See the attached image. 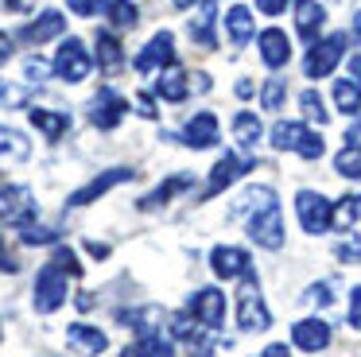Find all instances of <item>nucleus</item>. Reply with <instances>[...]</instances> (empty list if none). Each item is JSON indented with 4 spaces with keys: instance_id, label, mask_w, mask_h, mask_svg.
Returning <instances> with one entry per match:
<instances>
[{
    "instance_id": "nucleus-12",
    "label": "nucleus",
    "mask_w": 361,
    "mask_h": 357,
    "mask_svg": "<svg viewBox=\"0 0 361 357\" xmlns=\"http://www.w3.org/2000/svg\"><path fill=\"white\" fill-rule=\"evenodd\" d=\"M334 341V326L319 315H307V318H295L291 322V346L299 353H322V349Z\"/></svg>"
},
{
    "instance_id": "nucleus-33",
    "label": "nucleus",
    "mask_w": 361,
    "mask_h": 357,
    "mask_svg": "<svg viewBox=\"0 0 361 357\" xmlns=\"http://www.w3.org/2000/svg\"><path fill=\"white\" fill-rule=\"evenodd\" d=\"M105 16H109L113 31H128V28H136V20H140V8H136V0H109Z\"/></svg>"
},
{
    "instance_id": "nucleus-54",
    "label": "nucleus",
    "mask_w": 361,
    "mask_h": 357,
    "mask_svg": "<svg viewBox=\"0 0 361 357\" xmlns=\"http://www.w3.org/2000/svg\"><path fill=\"white\" fill-rule=\"evenodd\" d=\"M86 248H90V256H97V260L109 256V245H102V241H86Z\"/></svg>"
},
{
    "instance_id": "nucleus-23",
    "label": "nucleus",
    "mask_w": 361,
    "mask_h": 357,
    "mask_svg": "<svg viewBox=\"0 0 361 357\" xmlns=\"http://www.w3.org/2000/svg\"><path fill=\"white\" fill-rule=\"evenodd\" d=\"M322 28H326V8L319 0H299L295 4V35L311 47L314 39H322Z\"/></svg>"
},
{
    "instance_id": "nucleus-20",
    "label": "nucleus",
    "mask_w": 361,
    "mask_h": 357,
    "mask_svg": "<svg viewBox=\"0 0 361 357\" xmlns=\"http://www.w3.org/2000/svg\"><path fill=\"white\" fill-rule=\"evenodd\" d=\"M187 35L195 47H206V51L218 47V0H202L198 4V12L187 23Z\"/></svg>"
},
{
    "instance_id": "nucleus-4",
    "label": "nucleus",
    "mask_w": 361,
    "mask_h": 357,
    "mask_svg": "<svg viewBox=\"0 0 361 357\" xmlns=\"http://www.w3.org/2000/svg\"><path fill=\"white\" fill-rule=\"evenodd\" d=\"M257 167V159H252L249 152H226L218 155V163L210 167V175H206V186H202V198H218V194H226L229 186H237V178H245L249 171Z\"/></svg>"
},
{
    "instance_id": "nucleus-29",
    "label": "nucleus",
    "mask_w": 361,
    "mask_h": 357,
    "mask_svg": "<svg viewBox=\"0 0 361 357\" xmlns=\"http://www.w3.org/2000/svg\"><path fill=\"white\" fill-rule=\"evenodd\" d=\"M303 132H307V121H276L272 128H268V144H272L276 152H295Z\"/></svg>"
},
{
    "instance_id": "nucleus-1",
    "label": "nucleus",
    "mask_w": 361,
    "mask_h": 357,
    "mask_svg": "<svg viewBox=\"0 0 361 357\" xmlns=\"http://www.w3.org/2000/svg\"><path fill=\"white\" fill-rule=\"evenodd\" d=\"M237 330L241 334H264L272 326V310H268L264 295H260L257 272H249L245 279H237V299H233Z\"/></svg>"
},
{
    "instance_id": "nucleus-52",
    "label": "nucleus",
    "mask_w": 361,
    "mask_h": 357,
    "mask_svg": "<svg viewBox=\"0 0 361 357\" xmlns=\"http://www.w3.org/2000/svg\"><path fill=\"white\" fill-rule=\"evenodd\" d=\"M345 147H357L361 152V121H353L350 128H345Z\"/></svg>"
},
{
    "instance_id": "nucleus-44",
    "label": "nucleus",
    "mask_w": 361,
    "mask_h": 357,
    "mask_svg": "<svg viewBox=\"0 0 361 357\" xmlns=\"http://www.w3.org/2000/svg\"><path fill=\"white\" fill-rule=\"evenodd\" d=\"M66 8H71L74 16H102L105 8H109V0H66Z\"/></svg>"
},
{
    "instance_id": "nucleus-10",
    "label": "nucleus",
    "mask_w": 361,
    "mask_h": 357,
    "mask_svg": "<svg viewBox=\"0 0 361 357\" xmlns=\"http://www.w3.org/2000/svg\"><path fill=\"white\" fill-rule=\"evenodd\" d=\"M167 136H171V132H167ZM171 140L187 144L190 152H206V147H218V140H221V124H218V116H214L210 109H198V113L190 116V121L183 124V128L175 132Z\"/></svg>"
},
{
    "instance_id": "nucleus-16",
    "label": "nucleus",
    "mask_w": 361,
    "mask_h": 357,
    "mask_svg": "<svg viewBox=\"0 0 361 357\" xmlns=\"http://www.w3.org/2000/svg\"><path fill=\"white\" fill-rule=\"evenodd\" d=\"M63 31H66V16L59 12V8H43L35 20H27L24 28H20V43H27V47H39V43H51V39H63Z\"/></svg>"
},
{
    "instance_id": "nucleus-8",
    "label": "nucleus",
    "mask_w": 361,
    "mask_h": 357,
    "mask_svg": "<svg viewBox=\"0 0 361 357\" xmlns=\"http://www.w3.org/2000/svg\"><path fill=\"white\" fill-rule=\"evenodd\" d=\"M187 310L198 318V322L206 326V330H221V322H226L229 315V303H226V291H221L218 284H206L198 287V291H190L187 299Z\"/></svg>"
},
{
    "instance_id": "nucleus-53",
    "label": "nucleus",
    "mask_w": 361,
    "mask_h": 357,
    "mask_svg": "<svg viewBox=\"0 0 361 357\" xmlns=\"http://www.w3.org/2000/svg\"><path fill=\"white\" fill-rule=\"evenodd\" d=\"M4 8L16 12V16H24V12H32V8H35V0H4Z\"/></svg>"
},
{
    "instance_id": "nucleus-50",
    "label": "nucleus",
    "mask_w": 361,
    "mask_h": 357,
    "mask_svg": "<svg viewBox=\"0 0 361 357\" xmlns=\"http://www.w3.org/2000/svg\"><path fill=\"white\" fill-rule=\"evenodd\" d=\"M233 93H237L241 101H249L252 93H257V85H252V78H237V82H233Z\"/></svg>"
},
{
    "instance_id": "nucleus-32",
    "label": "nucleus",
    "mask_w": 361,
    "mask_h": 357,
    "mask_svg": "<svg viewBox=\"0 0 361 357\" xmlns=\"http://www.w3.org/2000/svg\"><path fill=\"white\" fill-rule=\"evenodd\" d=\"M299 116H303L311 128H322V124L330 121V109H326V101H322V93L319 90H299Z\"/></svg>"
},
{
    "instance_id": "nucleus-14",
    "label": "nucleus",
    "mask_w": 361,
    "mask_h": 357,
    "mask_svg": "<svg viewBox=\"0 0 361 357\" xmlns=\"http://www.w3.org/2000/svg\"><path fill=\"white\" fill-rule=\"evenodd\" d=\"M136 178V167H109V171H102V175H94L86 186H78V190L66 198V206H90V202H97L102 194H109L113 186H121V183H133Z\"/></svg>"
},
{
    "instance_id": "nucleus-45",
    "label": "nucleus",
    "mask_w": 361,
    "mask_h": 357,
    "mask_svg": "<svg viewBox=\"0 0 361 357\" xmlns=\"http://www.w3.org/2000/svg\"><path fill=\"white\" fill-rule=\"evenodd\" d=\"M133 109L144 116V121H156L159 116V105H156V93H148V90H140L136 93V101H133Z\"/></svg>"
},
{
    "instance_id": "nucleus-37",
    "label": "nucleus",
    "mask_w": 361,
    "mask_h": 357,
    "mask_svg": "<svg viewBox=\"0 0 361 357\" xmlns=\"http://www.w3.org/2000/svg\"><path fill=\"white\" fill-rule=\"evenodd\" d=\"M334 171H338L342 178L361 183V152H357V147H342V152L334 155Z\"/></svg>"
},
{
    "instance_id": "nucleus-21",
    "label": "nucleus",
    "mask_w": 361,
    "mask_h": 357,
    "mask_svg": "<svg viewBox=\"0 0 361 357\" xmlns=\"http://www.w3.org/2000/svg\"><path fill=\"white\" fill-rule=\"evenodd\" d=\"M276 190L272 186H264V183H252V186H241L237 190V198H233V206H229V217H241V222H249L252 214H260L264 206H276Z\"/></svg>"
},
{
    "instance_id": "nucleus-58",
    "label": "nucleus",
    "mask_w": 361,
    "mask_h": 357,
    "mask_svg": "<svg viewBox=\"0 0 361 357\" xmlns=\"http://www.w3.org/2000/svg\"><path fill=\"white\" fill-rule=\"evenodd\" d=\"M0 338H4V326H0Z\"/></svg>"
},
{
    "instance_id": "nucleus-35",
    "label": "nucleus",
    "mask_w": 361,
    "mask_h": 357,
    "mask_svg": "<svg viewBox=\"0 0 361 357\" xmlns=\"http://www.w3.org/2000/svg\"><path fill=\"white\" fill-rule=\"evenodd\" d=\"M299 299L307 303V307H334V299H338V291H334V279H314L311 287H307Z\"/></svg>"
},
{
    "instance_id": "nucleus-11",
    "label": "nucleus",
    "mask_w": 361,
    "mask_h": 357,
    "mask_svg": "<svg viewBox=\"0 0 361 357\" xmlns=\"http://www.w3.org/2000/svg\"><path fill=\"white\" fill-rule=\"evenodd\" d=\"M175 31H156V35L148 39V43L136 51V74H156V70H167L175 66Z\"/></svg>"
},
{
    "instance_id": "nucleus-18",
    "label": "nucleus",
    "mask_w": 361,
    "mask_h": 357,
    "mask_svg": "<svg viewBox=\"0 0 361 357\" xmlns=\"http://www.w3.org/2000/svg\"><path fill=\"white\" fill-rule=\"evenodd\" d=\"M221 31H226L229 47H249L252 39H257V23H252V8L249 4H229L226 12H221Z\"/></svg>"
},
{
    "instance_id": "nucleus-26",
    "label": "nucleus",
    "mask_w": 361,
    "mask_h": 357,
    "mask_svg": "<svg viewBox=\"0 0 361 357\" xmlns=\"http://www.w3.org/2000/svg\"><path fill=\"white\" fill-rule=\"evenodd\" d=\"M32 159V140L12 124H0V163H27Z\"/></svg>"
},
{
    "instance_id": "nucleus-28",
    "label": "nucleus",
    "mask_w": 361,
    "mask_h": 357,
    "mask_svg": "<svg viewBox=\"0 0 361 357\" xmlns=\"http://www.w3.org/2000/svg\"><path fill=\"white\" fill-rule=\"evenodd\" d=\"M357 222H361V190H350V194H342V198L334 202V210H330V229L353 233Z\"/></svg>"
},
{
    "instance_id": "nucleus-36",
    "label": "nucleus",
    "mask_w": 361,
    "mask_h": 357,
    "mask_svg": "<svg viewBox=\"0 0 361 357\" xmlns=\"http://www.w3.org/2000/svg\"><path fill=\"white\" fill-rule=\"evenodd\" d=\"M183 349H187L190 357H214V349H218V341H214V330L198 326V330L190 334L187 341H183Z\"/></svg>"
},
{
    "instance_id": "nucleus-5",
    "label": "nucleus",
    "mask_w": 361,
    "mask_h": 357,
    "mask_svg": "<svg viewBox=\"0 0 361 357\" xmlns=\"http://www.w3.org/2000/svg\"><path fill=\"white\" fill-rule=\"evenodd\" d=\"M330 210H334V202L322 190H311V186H299L295 190V217H299V229L307 237L330 233Z\"/></svg>"
},
{
    "instance_id": "nucleus-41",
    "label": "nucleus",
    "mask_w": 361,
    "mask_h": 357,
    "mask_svg": "<svg viewBox=\"0 0 361 357\" xmlns=\"http://www.w3.org/2000/svg\"><path fill=\"white\" fill-rule=\"evenodd\" d=\"M334 260L361 264V237H357V233H342V237L334 241Z\"/></svg>"
},
{
    "instance_id": "nucleus-6",
    "label": "nucleus",
    "mask_w": 361,
    "mask_h": 357,
    "mask_svg": "<svg viewBox=\"0 0 361 357\" xmlns=\"http://www.w3.org/2000/svg\"><path fill=\"white\" fill-rule=\"evenodd\" d=\"M66 291H71V276H66L59 264H43L39 276H35V287H32V303L39 315H55L59 307L66 303Z\"/></svg>"
},
{
    "instance_id": "nucleus-17",
    "label": "nucleus",
    "mask_w": 361,
    "mask_h": 357,
    "mask_svg": "<svg viewBox=\"0 0 361 357\" xmlns=\"http://www.w3.org/2000/svg\"><path fill=\"white\" fill-rule=\"evenodd\" d=\"M66 346L78 357H102L109 349V334L102 326H90V322H71L66 326Z\"/></svg>"
},
{
    "instance_id": "nucleus-56",
    "label": "nucleus",
    "mask_w": 361,
    "mask_h": 357,
    "mask_svg": "<svg viewBox=\"0 0 361 357\" xmlns=\"http://www.w3.org/2000/svg\"><path fill=\"white\" fill-rule=\"evenodd\" d=\"M350 35H353V39H361V8L353 12V20H350Z\"/></svg>"
},
{
    "instance_id": "nucleus-46",
    "label": "nucleus",
    "mask_w": 361,
    "mask_h": 357,
    "mask_svg": "<svg viewBox=\"0 0 361 357\" xmlns=\"http://www.w3.org/2000/svg\"><path fill=\"white\" fill-rule=\"evenodd\" d=\"M345 322H350L353 330H361V284L350 287V310H345Z\"/></svg>"
},
{
    "instance_id": "nucleus-3",
    "label": "nucleus",
    "mask_w": 361,
    "mask_h": 357,
    "mask_svg": "<svg viewBox=\"0 0 361 357\" xmlns=\"http://www.w3.org/2000/svg\"><path fill=\"white\" fill-rule=\"evenodd\" d=\"M55 78H63V82H71V85H78V82H86L90 74H94V54H90V47L82 43L78 35H63V43H59V51H55Z\"/></svg>"
},
{
    "instance_id": "nucleus-7",
    "label": "nucleus",
    "mask_w": 361,
    "mask_h": 357,
    "mask_svg": "<svg viewBox=\"0 0 361 357\" xmlns=\"http://www.w3.org/2000/svg\"><path fill=\"white\" fill-rule=\"evenodd\" d=\"M86 116H90V124H94L97 132H113V128H117V124L128 116V101L121 97L113 85H102V90L90 97Z\"/></svg>"
},
{
    "instance_id": "nucleus-48",
    "label": "nucleus",
    "mask_w": 361,
    "mask_h": 357,
    "mask_svg": "<svg viewBox=\"0 0 361 357\" xmlns=\"http://www.w3.org/2000/svg\"><path fill=\"white\" fill-rule=\"evenodd\" d=\"M20 268V260L8 253V245H4V237H0V272H16Z\"/></svg>"
},
{
    "instance_id": "nucleus-25",
    "label": "nucleus",
    "mask_w": 361,
    "mask_h": 357,
    "mask_svg": "<svg viewBox=\"0 0 361 357\" xmlns=\"http://www.w3.org/2000/svg\"><path fill=\"white\" fill-rule=\"evenodd\" d=\"M94 62L105 70V74H117V70L125 66V47H121V39L113 35V28L109 31H97V39H94Z\"/></svg>"
},
{
    "instance_id": "nucleus-15",
    "label": "nucleus",
    "mask_w": 361,
    "mask_h": 357,
    "mask_svg": "<svg viewBox=\"0 0 361 357\" xmlns=\"http://www.w3.org/2000/svg\"><path fill=\"white\" fill-rule=\"evenodd\" d=\"M210 272L218 279H245L252 272V256L241 245H214L210 248Z\"/></svg>"
},
{
    "instance_id": "nucleus-49",
    "label": "nucleus",
    "mask_w": 361,
    "mask_h": 357,
    "mask_svg": "<svg viewBox=\"0 0 361 357\" xmlns=\"http://www.w3.org/2000/svg\"><path fill=\"white\" fill-rule=\"evenodd\" d=\"M12 51H16V39H12L8 31H0V66L12 59Z\"/></svg>"
},
{
    "instance_id": "nucleus-22",
    "label": "nucleus",
    "mask_w": 361,
    "mask_h": 357,
    "mask_svg": "<svg viewBox=\"0 0 361 357\" xmlns=\"http://www.w3.org/2000/svg\"><path fill=\"white\" fill-rule=\"evenodd\" d=\"M190 186H195V175L190 171H179V175H167L164 183L156 186V190H148L140 202H136V210H164L171 198H179V194H187Z\"/></svg>"
},
{
    "instance_id": "nucleus-30",
    "label": "nucleus",
    "mask_w": 361,
    "mask_h": 357,
    "mask_svg": "<svg viewBox=\"0 0 361 357\" xmlns=\"http://www.w3.org/2000/svg\"><path fill=\"white\" fill-rule=\"evenodd\" d=\"M32 124L47 140H63L66 132H71V113H59V109H32Z\"/></svg>"
},
{
    "instance_id": "nucleus-57",
    "label": "nucleus",
    "mask_w": 361,
    "mask_h": 357,
    "mask_svg": "<svg viewBox=\"0 0 361 357\" xmlns=\"http://www.w3.org/2000/svg\"><path fill=\"white\" fill-rule=\"evenodd\" d=\"M175 8H190V4H198V0H171Z\"/></svg>"
},
{
    "instance_id": "nucleus-55",
    "label": "nucleus",
    "mask_w": 361,
    "mask_h": 357,
    "mask_svg": "<svg viewBox=\"0 0 361 357\" xmlns=\"http://www.w3.org/2000/svg\"><path fill=\"white\" fill-rule=\"evenodd\" d=\"M350 74H353V82L361 85V51H357V54H353V59H350Z\"/></svg>"
},
{
    "instance_id": "nucleus-13",
    "label": "nucleus",
    "mask_w": 361,
    "mask_h": 357,
    "mask_svg": "<svg viewBox=\"0 0 361 357\" xmlns=\"http://www.w3.org/2000/svg\"><path fill=\"white\" fill-rule=\"evenodd\" d=\"M0 222L4 225H27L35 222V198L27 186H16V183H0Z\"/></svg>"
},
{
    "instance_id": "nucleus-39",
    "label": "nucleus",
    "mask_w": 361,
    "mask_h": 357,
    "mask_svg": "<svg viewBox=\"0 0 361 357\" xmlns=\"http://www.w3.org/2000/svg\"><path fill=\"white\" fill-rule=\"evenodd\" d=\"M20 241H24V245H55L59 229H51V225H43V222H27V225H20Z\"/></svg>"
},
{
    "instance_id": "nucleus-9",
    "label": "nucleus",
    "mask_w": 361,
    "mask_h": 357,
    "mask_svg": "<svg viewBox=\"0 0 361 357\" xmlns=\"http://www.w3.org/2000/svg\"><path fill=\"white\" fill-rule=\"evenodd\" d=\"M245 233L257 248H268V253H280L283 248V214H280V202L276 206H264L260 214H252L245 222Z\"/></svg>"
},
{
    "instance_id": "nucleus-24",
    "label": "nucleus",
    "mask_w": 361,
    "mask_h": 357,
    "mask_svg": "<svg viewBox=\"0 0 361 357\" xmlns=\"http://www.w3.org/2000/svg\"><path fill=\"white\" fill-rule=\"evenodd\" d=\"M156 97L167 101V105H179V101L190 97V74L175 62V66L159 70V82H156Z\"/></svg>"
},
{
    "instance_id": "nucleus-31",
    "label": "nucleus",
    "mask_w": 361,
    "mask_h": 357,
    "mask_svg": "<svg viewBox=\"0 0 361 357\" xmlns=\"http://www.w3.org/2000/svg\"><path fill=\"white\" fill-rule=\"evenodd\" d=\"M330 97H334V109L345 116H357L361 113V85L353 82V78H338L334 85H330Z\"/></svg>"
},
{
    "instance_id": "nucleus-43",
    "label": "nucleus",
    "mask_w": 361,
    "mask_h": 357,
    "mask_svg": "<svg viewBox=\"0 0 361 357\" xmlns=\"http://www.w3.org/2000/svg\"><path fill=\"white\" fill-rule=\"evenodd\" d=\"M51 264H59V268H63L71 279L82 276V260L74 256V248H66V245H55V253H51Z\"/></svg>"
},
{
    "instance_id": "nucleus-38",
    "label": "nucleus",
    "mask_w": 361,
    "mask_h": 357,
    "mask_svg": "<svg viewBox=\"0 0 361 357\" xmlns=\"http://www.w3.org/2000/svg\"><path fill=\"white\" fill-rule=\"evenodd\" d=\"M295 155H299V159H322V155H326V140H322V132L307 124V132H303V140H299Z\"/></svg>"
},
{
    "instance_id": "nucleus-51",
    "label": "nucleus",
    "mask_w": 361,
    "mask_h": 357,
    "mask_svg": "<svg viewBox=\"0 0 361 357\" xmlns=\"http://www.w3.org/2000/svg\"><path fill=\"white\" fill-rule=\"evenodd\" d=\"M260 357H291V349L283 346V341H268V346L260 349Z\"/></svg>"
},
{
    "instance_id": "nucleus-19",
    "label": "nucleus",
    "mask_w": 361,
    "mask_h": 357,
    "mask_svg": "<svg viewBox=\"0 0 361 357\" xmlns=\"http://www.w3.org/2000/svg\"><path fill=\"white\" fill-rule=\"evenodd\" d=\"M257 51H260V62L268 70H283L291 62V39L283 28H264L257 31Z\"/></svg>"
},
{
    "instance_id": "nucleus-2",
    "label": "nucleus",
    "mask_w": 361,
    "mask_h": 357,
    "mask_svg": "<svg viewBox=\"0 0 361 357\" xmlns=\"http://www.w3.org/2000/svg\"><path fill=\"white\" fill-rule=\"evenodd\" d=\"M345 47H350V35H345V31H330V35L314 39L303 51V74L311 78V82L330 78L338 70V62L345 59Z\"/></svg>"
},
{
    "instance_id": "nucleus-40",
    "label": "nucleus",
    "mask_w": 361,
    "mask_h": 357,
    "mask_svg": "<svg viewBox=\"0 0 361 357\" xmlns=\"http://www.w3.org/2000/svg\"><path fill=\"white\" fill-rule=\"evenodd\" d=\"M51 74H55V62H51V59H43V54H32V59H24V82L43 85Z\"/></svg>"
},
{
    "instance_id": "nucleus-34",
    "label": "nucleus",
    "mask_w": 361,
    "mask_h": 357,
    "mask_svg": "<svg viewBox=\"0 0 361 357\" xmlns=\"http://www.w3.org/2000/svg\"><path fill=\"white\" fill-rule=\"evenodd\" d=\"M283 101H288V85H283V78H268V82L260 85V109H264V113H280Z\"/></svg>"
},
{
    "instance_id": "nucleus-42",
    "label": "nucleus",
    "mask_w": 361,
    "mask_h": 357,
    "mask_svg": "<svg viewBox=\"0 0 361 357\" xmlns=\"http://www.w3.org/2000/svg\"><path fill=\"white\" fill-rule=\"evenodd\" d=\"M27 97L32 93L20 82H0V109H27Z\"/></svg>"
},
{
    "instance_id": "nucleus-27",
    "label": "nucleus",
    "mask_w": 361,
    "mask_h": 357,
    "mask_svg": "<svg viewBox=\"0 0 361 357\" xmlns=\"http://www.w3.org/2000/svg\"><path fill=\"white\" fill-rule=\"evenodd\" d=\"M229 128H233V140H237V147H241V152H249V147H257L260 140H264V124H260V116L249 113V109L233 113Z\"/></svg>"
},
{
    "instance_id": "nucleus-47",
    "label": "nucleus",
    "mask_w": 361,
    "mask_h": 357,
    "mask_svg": "<svg viewBox=\"0 0 361 357\" xmlns=\"http://www.w3.org/2000/svg\"><path fill=\"white\" fill-rule=\"evenodd\" d=\"M257 4V12H264V16H283L291 8V0H252Z\"/></svg>"
}]
</instances>
